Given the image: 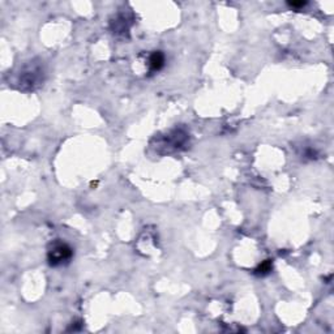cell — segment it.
<instances>
[{
	"label": "cell",
	"instance_id": "6da1fadb",
	"mask_svg": "<svg viewBox=\"0 0 334 334\" xmlns=\"http://www.w3.org/2000/svg\"><path fill=\"white\" fill-rule=\"evenodd\" d=\"M73 248L70 244L66 243L64 240L56 239L51 241L47 248V261L48 265H51L54 268L63 266V265L70 264L73 257Z\"/></svg>",
	"mask_w": 334,
	"mask_h": 334
},
{
	"label": "cell",
	"instance_id": "7a4b0ae2",
	"mask_svg": "<svg viewBox=\"0 0 334 334\" xmlns=\"http://www.w3.org/2000/svg\"><path fill=\"white\" fill-rule=\"evenodd\" d=\"M43 76H45L43 67L41 64L32 63L24 67V70L21 71L20 77H18V84L24 90H33L42 84Z\"/></svg>",
	"mask_w": 334,
	"mask_h": 334
},
{
	"label": "cell",
	"instance_id": "3957f363",
	"mask_svg": "<svg viewBox=\"0 0 334 334\" xmlns=\"http://www.w3.org/2000/svg\"><path fill=\"white\" fill-rule=\"evenodd\" d=\"M166 64V56L162 51H154L149 55L148 68L149 73H157L162 70Z\"/></svg>",
	"mask_w": 334,
	"mask_h": 334
},
{
	"label": "cell",
	"instance_id": "277c9868",
	"mask_svg": "<svg viewBox=\"0 0 334 334\" xmlns=\"http://www.w3.org/2000/svg\"><path fill=\"white\" fill-rule=\"evenodd\" d=\"M271 270H273V262H271V260H265L255 269V274L259 276V277H265V276L270 274Z\"/></svg>",
	"mask_w": 334,
	"mask_h": 334
},
{
	"label": "cell",
	"instance_id": "5b68a950",
	"mask_svg": "<svg viewBox=\"0 0 334 334\" xmlns=\"http://www.w3.org/2000/svg\"><path fill=\"white\" fill-rule=\"evenodd\" d=\"M287 6H289L290 8H294V9L303 8V7L307 6V2H289Z\"/></svg>",
	"mask_w": 334,
	"mask_h": 334
}]
</instances>
